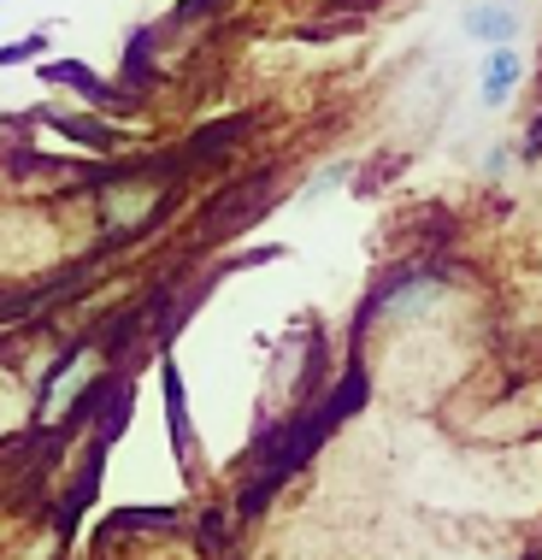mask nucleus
I'll list each match as a JSON object with an SVG mask.
<instances>
[{
    "mask_svg": "<svg viewBox=\"0 0 542 560\" xmlns=\"http://www.w3.org/2000/svg\"><path fill=\"white\" fill-rule=\"evenodd\" d=\"M519 78H525V59H519L514 48H507V42L484 54V101H490V107H495V101H507V95H514Z\"/></svg>",
    "mask_w": 542,
    "mask_h": 560,
    "instance_id": "f257e3e1",
    "label": "nucleus"
},
{
    "mask_svg": "<svg viewBox=\"0 0 542 560\" xmlns=\"http://www.w3.org/2000/svg\"><path fill=\"white\" fill-rule=\"evenodd\" d=\"M466 30H472L478 42H490V48H502V42L519 36V19L507 7H472L466 12Z\"/></svg>",
    "mask_w": 542,
    "mask_h": 560,
    "instance_id": "f03ea898",
    "label": "nucleus"
},
{
    "mask_svg": "<svg viewBox=\"0 0 542 560\" xmlns=\"http://www.w3.org/2000/svg\"><path fill=\"white\" fill-rule=\"evenodd\" d=\"M531 154H542V118L531 125Z\"/></svg>",
    "mask_w": 542,
    "mask_h": 560,
    "instance_id": "7ed1b4c3",
    "label": "nucleus"
}]
</instances>
